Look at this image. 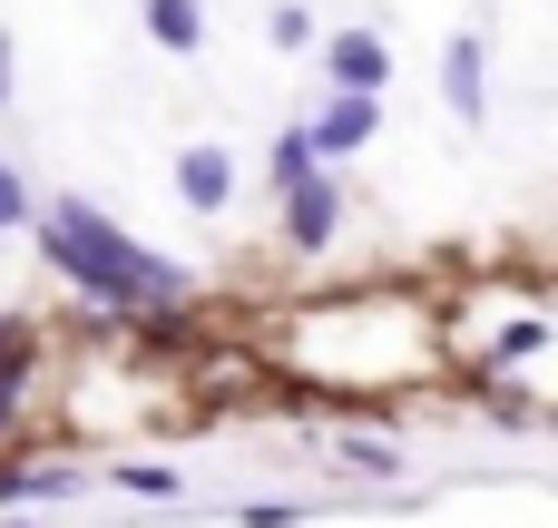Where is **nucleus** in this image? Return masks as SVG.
<instances>
[{"instance_id": "obj_11", "label": "nucleus", "mask_w": 558, "mask_h": 528, "mask_svg": "<svg viewBox=\"0 0 558 528\" xmlns=\"http://www.w3.org/2000/svg\"><path fill=\"white\" fill-rule=\"evenodd\" d=\"M265 29H275V49H304V39H314V20H304V0H284V10L265 20Z\"/></svg>"}, {"instance_id": "obj_4", "label": "nucleus", "mask_w": 558, "mask_h": 528, "mask_svg": "<svg viewBox=\"0 0 558 528\" xmlns=\"http://www.w3.org/2000/svg\"><path fill=\"white\" fill-rule=\"evenodd\" d=\"M441 98H451V118H471V127L490 118V78H481V39H471V29L441 49Z\"/></svg>"}, {"instance_id": "obj_2", "label": "nucleus", "mask_w": 558, "mask_h": 528, "mask_svg": "<svg viewBox=\"0 0 558 528\" xmlns=\"http://www.w3.org/2000/svg\"><path fill=\"white\" fill-rule=\"evenodd\" d=\"M324 78H333L343 98H373V88L392 78V49H383L373 29H333V39H324Z\"/></svg>"}, {"instance_id": "obj_3", "label": "nucleus", "mask_w": 558, "mask_h": 528, "mask_svg": "<svg viewBox=\"0 0 558 528\" xmlns=\"http://www.w3.org/2000/svg\"><path fill=\"white\" fill-rule=\"evenodd\" d=\"M333 225H343V196H333V176H304V186L284 196V235H294L304 255H324V245H333Z\"/></svg>"}, {"instance_id": "obj_8", "label": "nucleus", "mask_w": 558, "mask_h": 528, "mask_svg": "<svg viewBox=\"0 0 558 528\" xmlns=\"http://www.w3.org/2000/svg\"><path fill=\"white\" fill-rule=\"evenodd\" d=\"M304 176H314V147H304V127H284V137H275V186L294 196Z\"/></svg>"}, {"instance_id": "obj_9", "label": "nucleus", "mask_w": 558, "mask_h": 528, "mask_svg": "<svg viewBox=\"0 0 558 528\" xmlns=\"http://www.w3.org/2000/svg\"><path fill=\"white\" fill-rule=\"evenodd\" d=\"M118 490H137V500H177L186 480H177V470H157V461H128V470H118Z\"/></svg>"}, {"instance_id": "obj_7", "label": "nucleus", "mask_w": 558, "mask_h": 528, "mask_svg": "<svg viewBox=\"0 0 558 528\" xmlns=\"http://www.w3.org/2000/svg\"><path fill=\"white\" fill-rule=\"evenodd\" d=\"M137 20H147V39H167V49H196V39H206V10H196V0H137Z\"/></svg>"}, {"instance_id": "obj_1", "label": "nucleus", "mask_w": 558, "mask_h": 528, "mask_svg": "<svg viewBox=\"0 0 558 528\" xmlns=\"http://www.w3.org/2000/svg\"><path fill=\"white\" fill-rule=\"evenodd\" d=\"M29 225H39V245H49V265H59L88 304H177V294H186V265L128 245L88 196H49V206H29Z\"/></svg>"}, {"instance_id": "obj_5", "label": "nucleus", "mask_w": 558, "mask_h": 528, "mask_svg": "<svg viewBox=\"0 0 558 528\" xmlns=\"http://www.w3.org/2000/svg\"><path fill=\"white\" fill-rule=\"evenodd\" d=\"M373 118H383L373 98H333L324 118H304V147H314V157H353V147L373 137Z\"/></svg>"}, {"instance_id": "obj_6", "label": "nucleus", "mask_w": 558, "mask_h": 528, "mask_svg": "<svg viewBox=\"0 0 558 528\" xmlns=\"http://www.w3.org/2000/svg\"><path fill=\"white\" fill-rule=\"evenodd\" d=\"M177 196H186L196 216H216V206L235 196V157H226V147H186V157H177Z\"/></svg>"}, {"instance_id": "obj_13", "label": "nucleus", "mask_w": 558, "mask_h": 528, "mask_svg": "<svg viewBox=\"0 0 558 528\" xmlns=\"http://www.w3.org/2000/svg\"><path fill=\"white\" fill-rule=\"evenodd\" d=\"M0 108H10V39H0Z\"/></svg>"}, {"instance_id": "obj_12", "label": "nucleus", "mask_w": 558, "mask_h": 528, "mask_svg": "<svg viewBox=\"0 0 558 528\" xmlns=\"http://www.w3.org/2000/svg\"><path fill=\"white\" fill-rule=\"evenodd\" d=\"M10 225H29V186H20V176L0 167V235H10Z\"/></svg>"}, {"instance_id": "obj_10", "label": "nucleus", "mask_w": 558, "mask_h": 528, "mask_svg": "<svg viewBox=\"0 0 558 528\" xmlns=\"http://www.w3.org/2000/svg\"><path fill=\"white\" fill-rule=\"evenodd\" d=\"M343 461H353L363 480H392V470H402V451H392V441H343Z\"/></svg>"}]
</instances>
